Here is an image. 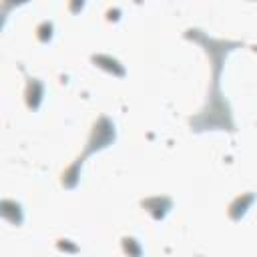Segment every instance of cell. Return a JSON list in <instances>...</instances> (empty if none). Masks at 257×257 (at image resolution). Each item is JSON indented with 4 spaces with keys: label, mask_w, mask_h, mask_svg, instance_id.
<instances>
[{
    "label": "cell",
    "mask_w": 257,
    "mask_h": 257,
    "mask_svg": "<svg viewBox=\"0 0 257 257\" xmlns=\"http://www.w3.org/2000/svg\"><path fill=\"white\" fill-rule=\"evenodd\" d=\"M42 98H44V82L40 78H36V76H26V88H24L26 106L34 112V110L40 108Z\"/></svg>",
    "instance_id": "obj_5"
},
{
    "label": "cell",
    "mask_w": 257,
    "mask_h": 257,
    "mask_svg": "<svg viewBox=\"0 0 257 257\" xmlns=\"http://www.w3.org/2000/svg\"><path fill=\"white\" fill-rule=\"evenodd\" d=\"M135 2H137V4H141V2H143V0H135Z\"/></svg>",
    "instance_id": "obj_16"
},
{
    "label": "cell",
    "mask_w": 257,
    "mask_h": 257,
    "mask_svg": "<svg viewBox=\"0 0 257 257\" xmlns=\"http://www.w3.org/2000/svg\"><path fill=\"white\" fill-rule=\"evenodd\" d=\"M120 243H122V251L126 255H143V247H141L139 239H135V237H122Z\"/></svg>",
    "instance_id": "obj_11"
},
{
    "label": "cell",
    "mask_w": 257,
    "mask_h": 257,
    "mask_svg": "<svg viewBox=\"0 0 257 257\" xmlns=\"http://www.w3.org/2000/svg\"><path fill=\"white\" fill-rule=\"evenodd\" d=\"M255 199H257V195H255L253 191H247V193L237 195V197L229 203V207H227L229 219H231V221H241V219L245 217V213L251 209V205L255 203Z\"/></svg>",
    "instance_id": "obj_6"
},
{
    "label": "cell",
    "mask_w": 257,
    "mask_h": 257,
    "mask_svg": "<svg viewBox=\"0 0 257 257\" xmlns=\"http://www.w3.org/2000/svg\"><path fill=\"white\" fill-rule=\"evenodd\" d=\"M90 62H92L96 68H100V70H104V72H108V74H112V76H118V78L126 76L124 64H122L118 58L110 56V54H102V52L92 54V56H90Z\"/></svg>",
    "instance_id": "obj_7"
},
{
    "label": "cell",
    "mask_w": 257,
    "mask_h": 257,
    "mask_svg": "<svg viewBox=\"0 0 257 257\" xmlns=\"http://www.w3.org/2000/svg\"><path fill=\"white\" fill-rule=\"evenodd\" d=\"M219 82L221 80H213L211 82V88H209L205 106L195 116L189 118L191 131H195V133H205V131H227V133H235L233 110H231L229 100L221 92Z\"/></svg>",
    "instance_id": "obj_1"
},
{
    "label": "cell",
    "mask_w": 257,
    "mask_h": 257,
    "mask_svg": "<svg viewBox=\"0 0 257 257\" xmlns=\"http://www.w3.org/2000/svg\"><path fill=\"white\" fill-rule=\"evenodd\" d=\"M52 34H54V24L52 20H42L38 26H36V38L42 42V44H48L52 40Z\"/></svg>",
    "instance_id": "obj_10"
},
{
    "label": "cell",
    "mask_w": 257,
    "mask_h": 257,
    "mask_svg": "<svg viewBox=\"0 0 257 257\" xmlns=\"http://www.w3.org/2000/svg\"><path fill=\"white\" fill-rule=\"evenodd\" d=\"M120 18V8H110V10H106V20L108 22H116Z\"/></svg>",
    "instance_id": "obj_15"
},
{
    "label": "cell",
    "mask_w": 257,
    "mask_h": 257,
    "mask_svg": "<svg viewBox=\"0 0 257 257\" xmlns=\"http://www.w3.org/2000/svg\"><path fill=\"white\" fill-rule=\"evenodd\" d=\"M141 207L155 219L161 221L167 217V213L173 209V199L167 195H155V197H147L141 201Z\"/></svg>",
    "instance_id": "obj_4"
},
{
    "label": "cell",
    "mask_w": 257,
    "mask_h": 257,
    "mask_svg": "<svg viewBox=\"0 0 257 257\" xmlns=\"http://www.w3.org/2000/svg\"><path fill=\"white\" fill-rule=\"evenodd\" d=\"M84 161H86V159L78 157L72 165H68V167L62 171L60 183H62L64 189H74V187L78 185V181H80V169H82V163H84Z\"/></svg>",
    "instance_id": "obj_9"
},
{
    "label": "cell",
    "mask_w": 257,
    "mask_h": 257,
    "mask_svg": "<svg viewBox=\"0 0 257 257\" xmlns=\"http://www.w3.org/2000/svg\"><path fill=\"white\" fill-rule=\"evenodd\" d=\"M28 2H32V0H2V10H0V14H2V24H6V18H8L10 10H14V8H18V6H24V4H28Z\"/></svg>",
    "instance_id": "obj_12"
},
{
    "label": "cell",
    "mask_w": 257,
    "mask_h": 257,
    "mask_svg": "<svg viewBox=\"0 0 257 257\" xmlns=\"http://www.w3.org/2000/svg\"><path fill=\"white\" fill-rule=\"evenodd\" d=\"M56 247H58L60 251H68V253H78V251H80V249H78L70 239H58Z\"/></svg>",
    "instance_id": "obj_13"
},
{
    "label": "cell",
    "mask_w": 257,
    "mask_h": 257,
    "mask_svg": "<svg viewBox=\"0 0 257 257\" xmlns=\"http://www.w3.org/2000/svg\"><path fill=\"white\" fill-rule=\"evenodd\" d=\"M84 4H86V0H68V10H70V14H80V12L84 10Z\"/></svg>",
    "instance_id": "obj_14"
},
{
    "label": "cell",
    "mask_w": 257,
    "mask_h": 257,
    "mask_svg": "<svg viewBox=\"0 0 257 257\" xmlns=\"http://www.w3.org/2000/svg\"><path fill=\"white\" fill-rule=\"evenodd\" d=\"M0 215L4 221H8L14 227H20L24 223V211L22 205L14 199H2L0 201Z\"/></svg>",
    "instance_id": "obj_8"
},
{
    "label": "cell",
    "mask_w": 257,
    "mask_h": 257,
    "mask_svg": "<svg viewBox=\"0 0 257 257\" xmlns=\"http://www.w3.org/2000/svg\"><path fill=\"white\" fill-rule=\"evenodd\" d=\"M114 139H116L114 122H112L108 116L100 114V116L92 122V128H90V135H88L86 147H84V151H82V155H80V157H82V159H86V157H90V155H94V153H98V151H102V149L110 147V145L114 143Z\"/></svg>",
    "instance_id": "obj_3"
},
{
    "label": "cell",
    "mask_w": 257,
    "mask_h": 257,
    "mask_svg": "<svg viewBox=\"0 0 257 257\" xmlns=\"http://www.w3.org/2000/svg\"><path fill=\"white\" fill-rule=\"evenodd\" d=\"M185 38L197 42L203 46V50L207 52L209 60H211V70H213V80H221V74H223V66H225V58L231 50L235 48H241L243 42L239 40H225V38H211L207 36L203 30L199 28H189L185 32Z\"/></svg>",
    "instance_id": "obj_2"
}]
</instances>
